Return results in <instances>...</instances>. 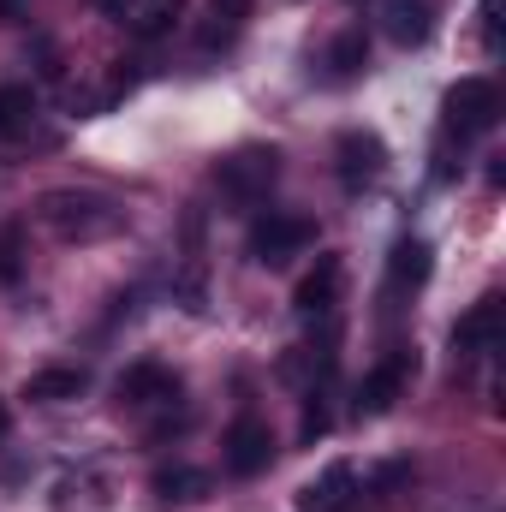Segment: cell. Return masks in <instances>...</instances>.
Instances as JSON below:
<instances>
[{
	"mask_svg": "<svg viewBox=\"0 0 506 512\" xmlns=\"http://www.w3.org/2000/svg\"><path fill=\"white\" fill-rule=\"evenodd\" d=\"M102 12H108V18H120V24H131V12H137V0H102Z\"/></svg>",
	"mask_w": 506,
	"mask_h": 512,
	"instance_id": "cell-23",
	"label": "cell"
},
{
	"mask_svg": "<svg viewBox=\"0 0 506 512\" xmlns=\"http://www.w3.org/2000/svg\"><path fill=\"white\" fill-rule=\"evenodd\" d=\"M36 120V90L30 84H0V137H18Z\"/></svg>",
	"mask_w": 506,
	"mask_h": 512,
	"instance_id": "cell-17",
	"label": "cell"
},
{
	"mask_svg": "<svg viewBox=\"0 0 506 512\" xmlns=\"http://www.w3.org/2000/svg\"><path fill=\"white\" fill-rule=\"evenodd\" d=\"M381 24L399 48H423L435 36V0H381Z\"/></svg>",
	"mask_w": 506,
	"mask_h": 512,
	"instance_id": "cell-11",
	"label": "cell"
},
{
	"mask_svg": "<svg viewBox=\"0 0 506 512\" xmlns=\"http://www.w3.org/2000/svg\"><path fill=\"white\" fill-rule=\"evenodd\" d=\"M501 126V90L489 78H465L447 90V137H483V131Z\"/></svg>",
	"mask_w": 506,
	"mask_h": 512,
	"instance_id": "cell-3",
	"label": "cell"
},
{
	"mask_svg": "<svg viewBox=\"0 0 506 512\" xmlns=\"http://www.w3.org/2000/svg\"><path fill=\"white\" fill-rule=\"evenodd\" d=\"M429 268H435V251L423 239H399L387 256V292H417L429 280Z\"/></svg>",
	"mask_w": 506,
	"mask_h": 512,
	"instance_id": "cell-12",
	"label": "cell"
},
{
	"mask_svg": "<svg viewBox=\"0 0 506 512\" xmlns=\"http://www.w3.org/2000/svg\"><path fill=\"white\" fill-rule=\"evenodd\" d=\"M149 495H155L161 507H191V501H203V495H209V471H197V465L155 471V477H149Z\"/></svg>",
	"mask_w": 506,
	"mask_h": 512,
	"instance_id": "cell-13",
	"label": "cell"
},
{
	"mask_svg": "<svg viewBox=\"0 0 506 512\" xmlns=\"http://www.w3.org/2000/svg\"><path fill=\"white\" fill-rule=\"evenodd\" d=\"M334 161H340L346 191H364V185H376L381 173H387V143H381L376 131H340Z\"/></svg>",
	"mask_w": 506,
	"mask_h": 512,
	"instance_id": "cell-5",
	"label": "cell"
},
{
	"mask_svg": "<svg viewBox=\"0 0 506 512\" xmlns=\"http://www.w3.org/2000/svg\"><path fill=\"white\" fill-rule=\"evenodd\" d=\"M322 429H328V411H322V399H316V393H310V405H304V435H310V441H316V435H322Z\"/></svg>",
	"mask_w": 506,
	"mask_h": 512,
	"instance_id": "cell-22",
	"label": "cell"
},
{
	"mask_svg": "<svg viewBox=\"0 0 506 512\" xmlns=\"http://www.w3.org/2000/svg\"><path fill=\"white\" fill-rule=\"evenodd\" d=\"M114 393H120V405H173L179 399V376L167 364H149L143 358V364H131L126 376H120Z\"/></svg>",
	"mask_w": 506,
	"mask_h": 512,
	"instance_id": "cell-10",
	"label": "cell"
},
{
	"mask_svg": "<svg viewBox=\"0 0 506 512\" xmlns=\"http://www.w3.org/2000/svg\"><path fill=\"white\" fill-rule=\"evenodd\" d=\"M411 376H417V358H405V352L381 358L376 370L358 382V417H387V411L399 405V393H405Z\"/></svg>",
	"mask_w": 506,
	"mask_h": 512,
	"instance_id": "cell-7",
	"label": "cell"
},
{
	"mask_svg": "<svg viewBox=\"0 0 506 512\" xmlns=\"http://www.w3.org/2000/svg\"><path fill=\"white\" fill-rule=\"evenodd\" d=\"M501 6L506 0H483V54H501Z\"/></svg>",
	"mask_w": 506,
	"mask_h": 512,
	"instance_id": "cell-21",
	"label": "cell"
},
{
	"mask_svg": "<svg viewBox=\"0 0 506 512\" xmlns=\"http://www.w3.org/2000/svg\"><path fill=\"white\" fill-rule=\"evenodd\" d=\"M346 495H352V465L340 459V465H328L316 483H304V489H298V507H304V512H340V507H346Z\"/></svg>",
	"mask_w": 506,
	"mask_h": 512,
	"instance_id": "cell-15",
	"label": "cell"
},
{
	"mask_svg": "<svg viewBox=\"0 0 506 512\" xmlns=\"http://www.w3.org/2000/svg\"><path fill=\"white\" fill-rule=\"evenodd\" d=\"M36 215H42V227H48V233L78 239V245L108 239V233H120V227H126V215H120L108 197H96V191H48Z\"/></svg>",
	"mask_w": 506,
	"mask_h": 512,
	"instance_id": "cell-1",
	"label": "cell"
},
{
	"mask_svg": "<svg viewBox=\"0 0 506 512\" xmlns=\"http://www.w3.org/2000/svg\"><path fill=\"white\" fill-rule=\"evenodd\" d=\"M280 179V155L274 149H233L221 167H215V185L233 197V203H262Z\"/></svg>",
	"mask_w": 506,
	"mask_h": 512,
	"instance_id": "cell-4",
	"label": "cell"
},
{
	"mask_svg": "<svg viewBox=\"0 0 506 512\" xmlns=\"http://www.w3.org/2000/svg\"><path fill=\"white\" fill-rule=\"evenodd\" d=\"M24 268V227H0V280L12 286Z\"/></svg>",
	"mask_w": 506,
	"mask_h": 512,
	"instance_id": "cell-19",
	"label": "cell"
},
{
	"mask_svg": "<svg viewBox=\"0 0 506 512\" xmlns=\"http://www.w3.org/2000/svg\"><path fill=\"white\" fill-rule=\"evenodd\" d=\"M84 387H90V376L66 364V370H36V376L24 382V399H36V405H66V399H78Z\"/></svg>",
	"mask_w": 506,
	"mask_h": 512,
	"instance_id": "cell-16",
	"label": "cell"
},
{
	"mask_svg": "<svg viewBox=\"0 0 506 512\" xmlns=\"http://www.w3.org/2000/svg\"><path fill=\"white\" fill-rule=\"evenodd\" d=\"M251 18V0H209V24H221L227 36H239Z\"/></svg>",
	"mask_w": 506,
	"mask_h": 512,
	"instance_id": "cell-20",
	"label": "cell"
},
{
	"mask_svg": "<svg viewBox=\"0 0 506 512\" xmlns=\"http://www.w3.org/2000/svg\"><path fill=\"white\" fill-rule=\"evenodd\" d=\"M310 245H316V227H310L304 215H280V209L256 215L251 239H245V251H251L262 268H280V262H292V256L310 251Z\"/></svg>",
	"mask_w": 506,
	"mask_h": 512,
	"instance_id": "cell-2",
	"label": "cell"
},
{
	"mask_svg": "<svg viewBox=\"0 0 506 512\" xmlns=\"http://www.w3.org/2000/svg\"><path fill=\"white\" fill-rule=\"evenodd\" d=\"M340 286H346V262H340V256H316V268L298 280L292 304H298L304 316H334V304H340Z\"/></svg>",
	"mask_w": 506,
	"mask_h": 512,
	"instance_id": "cell-9",
	"label": "cell"
},
{
	"mask_svg": "<svg viewBox=\"0 0 506 512\" xmlns=\"http://www.w3.org/2000/svg\"><path fill=\"white\" fill-rule=\"evenodd\" d=\"M495 346H501V298L489 292V298H477V304L459 316L453 352H459V358H483V352H495Z\"/></svg>",
	"mask_w": 506,
	"mask_h": 512,
	"instance_id": "cell-8",
	"label": "cell"
},
{
	"mask_svg": "<svg viewBox=\"0 0 506 512\" xmlns=\"http://www.w3.org/2000/svg\"><path fill=\"white\" fill-rule=\"evenodd\" d=\"M6 429H12V411H6V399H0V441H6Z\"/></svg>",
	"mask_w": 506,
	"mask_h": 512,
	"instance_id": "cell-24",
	"label": "cell"
},
{
	"mask_svg": "<svg viewBox=\"0 0 506 512\" xmlns=\"http://www.w3.org/2000/svg\"><path fill=\"white\" fill-rule=\"evenodd\" d=\"M322 66H328V78H334V84H352V78L370 66V36H364V30H340V36L328 42Z\"/></svg>",
	"mask_w": 506,
	"mask_h": 512,
	"instance_id": "cell-14",
	"label": "cell"
},
{
	"mask_svg": "<svg viewBox=\"0 0 506 512\" xmlns=\"http://www.w3.org/2000/svg\"><path fill=\"white\" fill-rule=\"evenodd\" d=\"M179 12H185V0H137L131 30H137V36H167V30L179 24Z\"/></svg>",
	"mask_w": 506,
	"mask_h": 512,
	"instance_id": "cell-18",
	"label": "cell"
},
{
	"mask_svg": "<svg viewBox=\"0 0 506 512\" xmlns=\"http://www.w3.org/2000/svg\"><path fill=\"white\" fill-rule=\"evenodd\" d=\"M268 465H274V429L245 411V417L227 429V471H233V477H262Z\"/></svg>",
	"mask_w": 506,
	"mask_h": 512,
	"instance_id": "cell-6",
	"label": "cell"
}]
</instances>
